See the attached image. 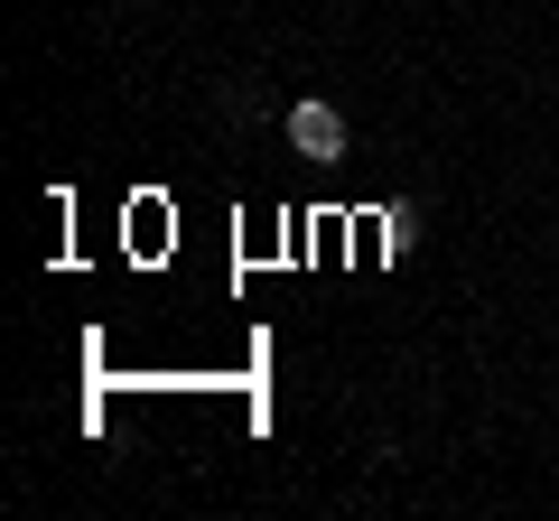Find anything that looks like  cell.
I'll return each mask as SVG.
<instances>
[{
    "label": "cell",
    "instance_id": "1",
    "mask_svg": "<svg viewBox=\"0 0 559 521\" xmlns=\"http://www.w3.org/2000/svg\"><path fill=\"white\" fill-rule=\"evenodd\" d=\"M280 141L299 149V159H345V112L308 94V102H289V112H280Z\"/></svg>",
    "mask_w": 559,
    "mask_h": 521
}]
</instances>
